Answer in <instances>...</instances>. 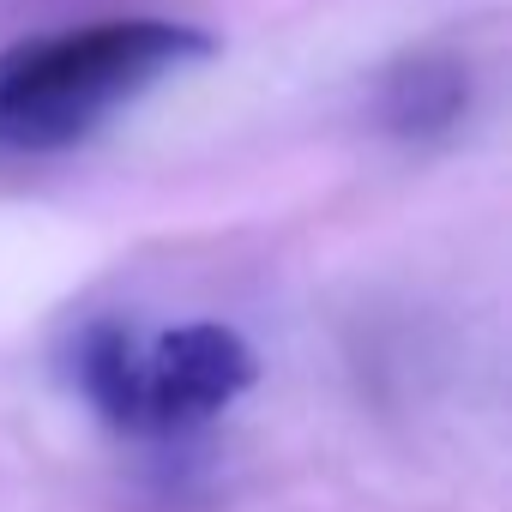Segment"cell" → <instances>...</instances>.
I'll return each instance as SVG.
<instances>
[{
	"label": "cell",
	"mask_w": 512,
	"mask_h": 512,
	"mask_svg": "<svg viewBox=\"0 0 512 512\" xmlns=\"http://www.w3.org/2000/svg\"><path fill=\"white\" fill-rule=\"evenodd\" d=\"M253 374H260V362H253L241 332L217 320L175 326L139 356V428L151 434L193 428L223 404H235L253 386Z\"/></svg>",
	"instance_id": "7a4b0ae2"
},
{
	"label": "cell",
	"mask_w": 512,
	"mask_h": 512,
	"mask_svg": "<svg viewBox=\"0 0 512 512\" xmlns=\"http://www.w3.org/2000/svg\"><path fill=\"white\" fill-rule=\"evenodd\" d=\"M380 115L398 133H440V127H452L464 115V73L452 61L422 55V61H410V67H398L386 79Z\"/></svg>",
	"instance_id": "277c9868"
},
{
	"label": "cell",
	"mask_w": 512,
	"mask_h": 512,
	"mask_svg": "<svg viewBox=\"0 0 512 512\" xmlns=\"http://www.w3.org/2000/svg\"><path fill=\"white\" fill-rule=\"evenodd\" d=\"M139 338L115 320H97L79 338V392L109 428H139Z\"/></svg>",
	"instance_id": "3957f363"
},
{
	"label": "cell",
	"mask_w": 512,
	"mask_h": 512,
	"mask_svg": "<svg viewBox=\"0 0 512 512\" xmlns=\"http://www.w3.org/2000/svg\"><path fill=\"white\" fill-rule=\"evenodd\" d=\"M211 49L217 43L181 19H97L0 49V151H61Z\"/></svg>",
	"instance_id": "6da1fadb"
}]
</instances>
